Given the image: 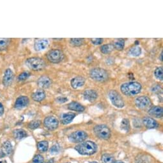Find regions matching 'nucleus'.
<instances>
[{"mask_svg": "<svg viewBox=\"0 0 163 163\" xmlns=\"http://www.w3.org/2000/svg\"><path fill=\"white\" fill-rule=\"evenodd\" d=\"M75 150L81 155L90 156V155L94 154L97 152V146L93 141H87L76 146Z\"/></svg>", "mask_w": 163, "mask_h": 163, "instance_id": "f257e3e1", "label": "nucleus"}, {"mask_svg": "<svg viewBox=\"0 0 163 163\" xmlns=\"http://www.w3.org/2000/svg\"><path fill=\"white\" fill-rule=\"evenodd\" d=\"M120 89L121 92L127 96L134 95L139 93L141 90V85L140 83L131 81L122 84Z\"/></svg>", "mask_w": 163, "mask_h": 163, "instance_id": "f03ea898", "label": "nucleus"}, {"mask_svg": "<svg viewBox=\"0 0 163 163\" xmlns=\"http://www.w3.org/2000/svg\"><path fill=\"white\" fill-rule=\"evenodd\" d=\"M26 64L27 67L34 71H40L43 70L46 66V62L42 58L38 57H32L26 60Z\"/></svg>", "mask_w": 163, "mask_h": 163, "instance_id": "7ed1b4c3", "label": "nucleus"}, {"mask_svg": "<svg viewBox=\"0 0 163 163\" xmlns=\"http://www.w3.org/2000/svg\"><path fill=\"white\" fill-rule=\"evenodd\" d=\"M89 76L97 81H104L108 78V72L101 68H94L89 72Z\"/></svg>", "mask_w": 163, "mask_h": 163, "instance_id": "20e7f679", "label": "nucleus"}, {"mask_svg": "<svg viewBox=\"0 0 163 163\" xmlns=\"http://www.w3.org/2000/svg\"><path fill=\"white\" fill-rule=\"evenodd\" d=\"M95 135L102 140H108L111 137V130L105 125H98L94 127Z\"/></svg>", "mask_w": 163, "mask_h": 163, "instance_id": "39448f33", "label": "nucleus"}, {"mask_svg": "<svg viewBox=\"0 0 163 163\" xmlns=\"http://www.w3.org/2000/svg\"><path fill=\"white\" fill-rule=\"evenodd\" d=\"M109 98L112 104L115 107L122 108L124 106V101L121 96L115 90H111L109 92Z\"/></svg>", "mask_w": 163, "mask_h": 163, "instance_id": "423d86ee", "label": "nucleus"}, {"mask_svg": "<svg viewBox=\"0 0 163 163\" xmlns=\"http://www.w3.org/2000/svg\"><path fill=\"white\" fill-rule=\"evenodd\" d=\"M48 60L53 63H58L64 58L63 53L60 50H53L47 54Z\"/></svg>", "mask_w": 163, "mask_h": 163, "instance_id": "0eeeda50", "label": "nucleus"}, {"mask_svg": "<svg viewBox=\"0 0 163 163\" xmlns=\"http://www.w3.org/2000/svg\"><path fill=\"white\" fill-rule=\"evenodd\" d=\"M88 137V134L83 130H77L69 136V140L72 143H80L84 141Z\"/></svg>", "mask_w": 163, "mask_h": 163, "instance_id": "6e6552de", "label": "nucleus"}, {"mask_svg": "<svg viewBox=\"0 0 163 163\" xmlns=\"http://www.w3.org/2000/svg\"><path fill=\"white\" fill-rule=\"evenodd\" d=\"M135 104L140 109H146L150 106L152 103L150 99L146 96H140L135 99Z\"/></svg>", "mask_w": 163, "mask_h": 163, "instance_id": "1a4fd4ad", "label": "nucleus"}, {"mask_svg": "<svg viewBox=\"0 0 163 163\" xmlns=\"http://www.w3.org/2000/svg\"><path fill=\"white\" fill-rule=\"evenodd\" d=\"M44 125L46 128L50 130H55L58 128L59 125L58 120L53 116H49L45 118L44 120Z\"/></svg>", "mask_w": 163, "mask_h": 163, "instance_id": "9d476101", "label": "nucleus"}, {"mask_svg": "<svg viewBox=\"0 0 163 163\" xmlns=\"http://www.w3.org/2000/svg\"><path fill=\"white\" fill-rule=\"evenodd\" d=\"M14 80V73L10 69H8L5 70L4 76L3 78V84L5 86H9Z\"/></svg>", "mask_w": 163, "mask_h": 163, "instance_id": "9b49d317", "label": "nucleus"}, {"mask_svg": "<svg viewBox=\"0 0 163 163\" xmlns=\"http://www.w3.org/2000/svg\"><path fill=\"white\" fill-rule=\"evenodd\" d=\"M29 99L26 96H21L18 97L15 103V108L18 109H21L28 105Z\"/></svg>", "mask_w": 163, "mask_h": 163, "instance_id": "f8f14e48", "label": "nucleus"}, {"mask_svg": "<svg viewBox=\"0 0 163 163\" xmlns=\"http://www.w3.org/2000/svg\"><path fill=\"white\" fill-rule=\"evenodd\" d=\"M51 83H52L51 79L47 76H41L37 81L38 86L44 89H47L48 88H50L51 85Z\"/></svg>", "mask_w": 163, "mask_h": 163, "instance_id": "ddd939ff", "label": "nucleus"}, {"mask_svg": "<svg viewBox=\"0 0 163 163\" xmlns=\"http://www.w3.org/2000/svg\"><path fill=\"white\" fill-rule=\"evenodd\" d=\"M49 45V41L46 38L37 39L35 42L34 47L37 51H43Z\"/></svg>", "mask_w": 163, "mask_h": 163, "instance_id": "4468645a", "label": "nucleus"}, {"mask_svg": "<svg viewBox=\"0 0 163 163\" xmlns=\"http://www.w3.org/2000/svg\"><path fill=\"white\" fill-rule=\"evenodd\" d=\"M149 115L154 118H161L163 115V109L161 106H153L149 111Z\"/></svg>", "mask_w": 163, "mask_h": 163, "instance_id": "2eb2a0df", "label": "nucleus"}, {"mask_svg": "<svg viewBox=\"0 0 163 163\" xmlns=\"http://www.w3.org/2000/svg\"><path fill=\"white\" fill-rule=\"evenodd\" d=\"M143 123L144 125L147 129H155L157 127L158 124L157 122L153 118L151 117H145L143 119Z\"/></svg>", "mask_w": 163, "mask_h": 163, "instance_id": "dca6fc26", "label": "nucleus"}, {"mask_svg": "<svg viewBox=\"0 0 163 163\" xmlns=\"http://www.w3.org/2000/svg\"><path fill=\"white\" fill-rule=\"evenodd\" d=\"M98 97L97 93L93 89H87L84 92V98L90 102H94Z\"/></svg>", "mask_w": 163, "mask_h": 163, "instance_id": "f3484780", "label": "nucleus"}, {"mask_svg": "<svg viewBox=\"0 0 163 163\" xmlns=\"http://www.w3.org/2000/svg\"><path fill=\"white\" fill-rule=\"evenodd\" d=\"M76 117V114L74 113H63L61 116V121L64 125L70 124V122L74 120Z\"/></svg>", "mask_w": 163, "mask_h": 163, "instance_id": "a211bd4d", "label": "nucleus"}, {"mask_svg": "<svg viewBox=\"0 0 163 163\" xmlns=\"http://www.w3.org/2000/svg\"><path fill=\"white\" fill-rule=\"evenodd\" d=\"M85 79L81 76H78L71 80V86L75 89L83 86L85 85Z\"/></svg>", "mask_w": 163, "mask_h": 163, "instance_id": "6ab92c4d", "label": "nucleus"}, {"mask_svg": "<svg viewBox=\"0 0 163 163\" xmlns=\"http://www.w3.org/2000/svg\"><path fill=\"white\" fill-rule=\"evenodd\" d=\"M31 97L33 100L36 102H41L46 98V93L42 89H38L33 93Z\"/></svg>", "mask_w": 163, "mask_h": 163, "instance_id": "aec40b11", "label": "nucleus"}, {"mask_svg": "<svg viewBox=\"0 0 163 163\" xmlns=\"http://www.w3.org/2000/svg\"><path fill=\"white\" fill-rule=\"evenodd\" d=\"M68 108L71 111H75L78 112H83L85 111V108L83 105L77 102H72L68 105Z\"/></svg>", "mask_w": 163, "mask_h": 163, "instance_id": "412c9836", "label": "nucleus"}, {"mask_svg": "<svg viewBox=\"0 0 163 163\" xmlns=\"http://www.w3.org/2000/svg\"><path fill=\"white\" fill-rule=\"evenodd\" d=\"M13 134L14 137L15 138V139L18 140H21L28 136L25 130L22 129H18L14 130L13 132Z\"/></svg>", "mask_w": 163, "mask_h": 163, "instance_id": "4be33fe9", "label": "nucleus"}, {"mask_svg": "<svg viewBox=\"0 0 163 163\" xmlns=\"http://www.w3.org/2000/svg\"><path fill=\"white\" fill-rule=\"evenodd\" d=\"M2 150H3V152L5 155H6V156H9V155L12 153V150H13L12 143L9 141L4 142L2 146Z\"/></svg>", "mask_w": 163, "mask_h": 163, "instance_id": "5701e85b", "label": "nucleus"}, {"mask_svg": "<svg viewBox=\"0 0 163 163\" xmlns=\"http://www.w3.org/2000/svg\"><path fill=\"white\" fill-rule=\"evenodd\" d=\"M113 46L114 49H116L117 50L121 51L124 48V45H125V40L122 38H118L117 39L115 42L113 43Z\"/></svg>", "mask_w": 163, "mask_h": 163, "instance_id": "b1692460", "label": "nucleus"}, {"mask_svg": "<svg viewBox=\"0 0 163 163\" xmlns=\"http://www.w3.org/2000/svg\"><path fill=\"white\" fill-rule=\"evenodd\" d=\"M114 50V46L112 44H104L101 46L100 50L102 53L103 54H109L112 52Z\"/></svg>", "mask_w": 163, "mask_h": 163, "instance_id": "393cba45", "label": "nucleus"}, {"mask_svg": "<svg viewBox=\"0 0 163 163\" xmlns=\"http://www.w3.org/2000/svg\"><path fill=\"white\" fill-rule=\"evenodd\" d=\"M49 143L47 141H42L37 143V149L41 152H45L48 150Z\"/></svg>", "mask_w": 163, "mask_h": 163, "instance_id": "a878e982", "label": "nucleus"}, {"mask_svg": "<svg viewBox=\"0 0 163 163\" xmlns=\"http://www.w3.org/2000/svg\"><path fill=\"white\" fill-rule=\"evenodd\" d=\"M10 38H0V51L5 50L10 44Z\"/></svg>", "mask_w": 163, "mask_h": 163, "instance_id": "bb28decb", "label": "nucleus"}, {"mask_svg": "<svg viewBox=\"0 0 163 163\" xmlns=\"http://www.w3.org/2000/svg\"><path fill=\"white\" fill-rule=\"evenodd\" d=\"M102 161L103 163H113L115 161V157L113 155L105 153L102 156Z\"/></svg>", "mask_w": 163, "mask_h": 163, "instance_id": "cd10ccee", "label": "nucleus"}, {"mask_svg": "<svg viewBox=\"0 0 163 163\" xmlns=\"http://www.w3.org/2000/svg\"><path fill=\"white\" fill-rule=\"evenodd\" d=\"M120 128L121 130H125L126 132H129L130 130V124L129 121L127 118H124V120H122L121 124H120Z\"/></svg>", "mask_w": 163, "mask_h": 163, "instance_id": "c85d7f7f", "label": "nucleus"}, {"mask_svg": "<svg viewBox=\"0 0 163 163\" xmlns=\"http://www.w3.org/2000/svg\"><path fill=\"white\" fill-rule=\"evenodd\" d=\"M85 42V39L84 38H71L70 40V44L73 46H81Z\"/></svg>", "mask_w": 163, "mask_h": 163, "instance_id": "c756f323", "label": "nucleus"}, {"mask_svg": "<svg viewBox=\"0 0 163 163\" xmlns=\"http://www.w3.org/2000/svg\"><path fill=\"white\" fill-rule=\"evenodd\" d=\"M129 53L130 55L134 56H139L141 54V49L138 46L133 47L130 49Z\"/></svg>", "mask_w": 163, "mask_h": 163, "instance_id": "7c9ffc66", "label": "nucleus"}, {"mask_svg": "<svg viewBox=\"0 0 163 163\" xmlns=\"http://www.w3.org/2000/svg\"><path fill=\"white\" fill-rule=\"evenodd\" d=\"M154 75L157 79H159L160 81H162V79H163V69H162V67H157L154 72Z\"/></svg>", "mask_w": 163, "mask_h": 163, "instance_id": "2f4dec72", "label": "nucleus"}, {"mask_svg": "<svg viewBox=\"0 0 163 163\" xmlns=\"http://www.w3.org/2000/svg\"><path fill=\"white\" fill-rule=\"evenodd\" d=\"M40 124H41V122L40 120L31 121L28 124V127L30 129H35L40 125Z\"/></svg>", "mask_w": 163, "mask_h": 163, "instance_id": "473e14b6", "label": "nucleus"}, {"mask_svg": "<svg viewBox=\"0 0 163 163\" xmlns=\"http://www.w3.org/2000/svg\"><path fill=\"white\" fill-rule=\"evenodd\" d=\"M30 76V73L29 72H24L19 74L18 76V80L20 81H22L27 79Z\"/></svg>", "mask_w": 163, "mask_h": 163, "instance_id": "72a5a7b5", "label": "nucleus"}, {"mask_svg": "<svg viewBox=\"0 0 163 163\" xmlns=\"http://www.w3.org/2000/svg\"><path fill=\"white\" fill-rule=\"evenodd\" d=\"M44 161L43 156L40 154H37L33 159V163H43Z\"/></svg>", "mask_w": 163, "mask_h": 163, "instance_id": "f704fd0d", "label": "nucleus"}, {"mask_svg": "<svg viewBox=\"0 0 163 163\" xmlns=\"http://www.w3.org/2000/svg\"><path fill=\"white\" fill-rule=\"evenodd\" d=\"M60 150V147L59 145L56 144V145H53L52 146V147L51 148V149H50V153L51 154H56V153L59 152Z\"/></svg>", "mask_w": 163, "mask_h": 163, "instance_id": "c9c22d12", "label": "nucleus"}, {"mask_svg": "<svg viewBox=\"0 0 163 163\" xmlns=\"http://www.w3.org/2000/svg\"><path fill=\"white\" fill-rule=\"evenodd\" d=\"M91 41L94 45H100L101 44L103 41L104 39L101 38H91Z\"/></svg>", "mask_w": 163, "mask_h": 163, "instance_id": "e433bc0d", "label": "nucleus"}, {"mask_svg": "<svg viewBox=\"0 0 163 163\" xmlns=\"http://www.w3.org/2000/svg\"><path fill=\"white\" fill-rule=\"evenodd\" d=\"M67 101H68L67 98L63 97H59L56 99V101L59 103H65V102H66Z\"/></svg>", "mask_w": 163, "mask_h": 163, "instance_id": "4c0bfd02", "label": "nucleus"}, {"mask_svg": "<svg viewBox=\"0 0 163 163\" xmlns=\"http://www.w3.org/2000/svg\"><path fill=\"white\" fill-rule=\"evenodd\" d=\"M4 113V108L3 105L2 103H0V117L3 115V114Z\"/></svg>", "mask_w": 163, "mask_h": 163, "instance_id": "58836bf2", "label": "nucleus"}, {"mask_svg": "<svg viewBox=\"0 0 163 163\" xmlns=\"http://www.w3.org/2000/svg\"><path fill=\"white\" fill-rule=\"evenodd\" d=\"M113 163H125V162L121 161H115Z\"/></svg>", "mask_w": 163, "mask_h": 163, "instance_id": "ea45409f", "label": "nucleus"}, {"mask_svg": "<svg viewBox=\"0 0 163 163\" xmlns=\"http://www.w3.org/2000/svg\"><path fill=\"white\" fill-rule=\"evenodd\" d=\"M53 161H54V160L53 159H51V160H50V161H49L47 163H53Z\"/></svg>", "mask_w": 163, "mask_h": 163, "instance_id": "a19ab883", "label": "nucleus"}, {"mask_svg": "<svg viewBox=\"0 0 163 163\" xmlns=\"http://www.w3.org/2000/svg\"><path fill=\"white\" fill-rule=\"evenodd\" d=\"M160 60H161V61H162V52L161 53V54L160 55Z\"/></svg>", "mask_w": 163, "mask_h": 163, "instance_id": "79ce46f5", "label": "nucleus"}, {"mask_svg": "<svg viewBox=\"0 0 163 163\" xmlns=\"http://www.w3.org/2000/svg\"><path fill=\"white\" fill-rule=\"evenodd\" d=\"M91 163H98V162H95V161H94V162H92Z\"/></svg>", "mask_w": 163, "mask_h": 163, "instance_id": "37998d69", "label": "nucleus"}, {"mask_svg": "<svg viewBox=\"0 0 163 163\" xmlns=\"http://www.w3.org/2000/svg\"><path fill=\"white\" fill-rule=\"evenodd\" d=\"M0 163H3V162H0Z\"/></svg>", "mask_w": 163, "mask_h": 163, "instance_id": "c03bdc74", "label": "nucleus"}, {"mask_svg": "<svg viewBox=\"0 0 163 163\" xmlns=\"http://www.w3.org/2000/svg\"><path fill=\"white\" fill-rule=\"evenodd\" d=\"M65 163H70V162H65Z\"/></svg>", "mask_w": 163, "mask_h": 163, "instance_id": "a18cd8bd", "label": "nucleus"}]
</instances>
